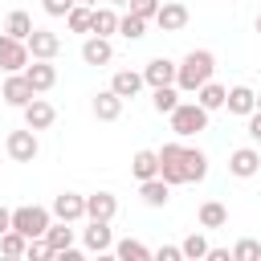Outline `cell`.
Here are the masks:
<instances>
[{
	"label": "cell",
	"mask_w": 261,
	"mask_h": 261,
	"mask_svg": "<svg viewBox=\"0 0 261 261\" xmlns=\"http://www.w3.org/2000/svg\"><path fill=\"white\" fill-rule=\"evenodd\" d=\"M175 69H179V61H171V57H151V61L143 65V77H147L151 90H159V86H175Z\"/></svg>",
	"instance_id": "5bb4252c"
},
{
	"label": "cell",
	"mask_w": 261,
	"mask_h": 261,
	"mask_svg": "<svg viewBox=\"0 0 261 261\" xmlns=\"http://www.w3.org/2000/svg\"><path fill=\"white\" fill-rule=\"evenodd\" d=\"M118 37H126V41H139V37H147V16H139V12H122L118 16Z\"/></svg>",
	"instance_id": "f1b7e54d"
},
{
	"label": "cell",
	"mask_w": 261,
	"mask_h": 261,
	"mask_svg": "<svg viewBox=\"0 0 261 261\" xmlns=\"http://www.w3.org/2000/svg\"><path fill=\"white\" fill-rule=\"evenodd\" d=\"M224 110H228V114H241V118H249V114L257 110V90H253V86H228Z\"/></svg>",
	"instance_id": "ffe728a7"
},
{
	"label": "cell",
	"mask_w": 261,
	"mask_h": 261,
	"mask_svg": "<svg viewBox=\"0 0 261 261\" xmlns=\"http://www.w3.org/2000/svg\"><path fill=\"white\" fill-rule=\"evenodd\" d=\"M130 175H135L139 184L151 179V175H159V151H151V147L135 151V155H130Z\"/></svg>",
	"instance_id": "603a6c76"
},
{
	"label": "cell",
	"mask_w": 261,
	"mask_h": 261,
	"mask_svg": "<svg viewBox=\"0 0 261 261\" xmlns=\"http://www.w3.org/2000/svg\"><path fill=\"white\" fill-rule=\"evenodd\" d=\"M20 114H24V126H33V130H49V126L57 122V110H53V102H45L41 94H37V98H33V102H29Z\"/></svg>",
	"instance_id": "e0dca14e"
},
{
	"label": "cell",
	"mask_w": 261,
	"mask_h": 261,
	"mask_svg": "<svg viewBox=\"0 0 261 261\" xmlns=\"http://www.w3.org/2000/svg\"><path fill=\"white\" fill-rule=\"evenodd\" d=\"M224 98H228V90L220 86V82H204L200 90H196V102L212 114V110H224Z\"/></svg>",
	"instance_id": "4316f807"
},
{
	"label": "cell",
	"mask_w": 261,
	"mask_h": 261,
	"mask_svg": "<svg viewBox=\"0 0 261 261\" xmlns=\"http://www.w3.org/2000/svg\"><path fill=\"white\" fill-rule=\"evenodd\" d=\"M212 73H216V53L192 49V53H184V61L175 69V86H179V94H196L204 82H212Z\"/></svg>",
	"instance_id": "6da1fadb"
},
{
	"label": "cell",
	"mask_w": 261,
	"mask_h": 261,
	"mask_svg": "<svg viewBox=\"0 0 261 261\" xmlns=\"http://www.w3.org/2000/svg\"><path fill=\"white\" fill-rule=\"evenodd\" d=\"M0 98H4L8 106L24 110V106L37 98V90H33V82H29V77H24V69H20V73H8V77H4V90H0Z\"/></svg>",
	"instance_id": "52a82bcc"
},
{
	"label": "cell",
	"mask_w": 261,
	"mask_h": 261,
	"mask_svg": "<svg viewBox=\"0 0 261 261\" xmlns=\"http://www.w3.org/2000/svg\"><path fill=\"white\" fill-rule=\"evenodd\" d=\"M159 4H163V0H130L126 8H130V12H139V16H147V20H155V12H159Z\"/></svg>",
	"instance_id": "d590c367"
},
{
	"label": "cell",
	"mask_w": 261,
	"mask_h": 261,
	"mask_svg": "<svg viewBox=\"0 0 261 261\" xmlns=\"http://www.w3.org/2000/svg\"><path fill=\"white\" fill-rule=\"evenodd\" d=\"M232 261H261V241L241 237V241L232 245Z\"/></svg>",
	"instance_id": "e575fe53"
},
{
	"label": "cell",
	"mask_w": 261,
	"mask_h": 261,
	"mask_svg": "<svg viewBox=\"0 0 261 261\" xmlns=\"http://www.w3.org/2000/svg\"><path fill=\"white\" fill-rule=\"evenodd\" d=\"M122 102H126V98H118V94L106 86V90H98V94H94L90 110H94V118H98V122H114V118H122Z\"/></svg>",
	"instance_id": "2e32d148"
},
{
	"label": "cell",
	"mask_w": 261,
	"mask_h": 261,
	"mask_svg": "<svg viewBox=\"0 0 261 261\" xmlns=\"http://www.w3.org/2000/svg\"><path fill=\"white\" fill-rule=\"evenodd\" d=\"M167 118H171L175 139H196L200 130H208V110H204L200 102H179Z\"/></svg>",
	"instance_id": "7a4b0ae2"
},
{
	"label": "cell",
	"mask_w": 261,
	"mask_h": 261,
	"mask_svg": "<svg viewBox=\"0 0 261 261\" xmlns=\"http://www.w3.org/2000/svg\"><path fill=\"white\" fill-rule=\"evenodd\" d=\"M257 110H261V94H257Z\"/></svg>",
	"instance_id": "f6af8a7d"
},
{
	"label": "cell",
	"mask_w": 261,
	"mask_h": 261,
	"mask_svg": "<svg viewBox=\"0 0 261 261\" xmlns=\"http://www.w3.org/2000/svg\"><path fill=\"white\" fill-rule=\"evenodd\" d=\"M114 257H118V261H151L155 253H151V249H147L143 241L126 237V241H118V245H114Z\"/></svg>",
	"instance_id": "f546056e"
},
{
	"label": "cell",
	"mask_w": 261,
	"mask_h": 261,
	"mask_svg": "<svg viewBox=\"0 0 261 261\" xmlns=\"http://www.w3.org/2000/svg\"><path fill=\"white\" fill-rule=\"evenodd\" d=\"M24 77L33 82V90H37V94H49V90L57 86V65H53V61H37V57H33V61L24 65Z\"/></svg>",
	"instance_id": "d6986e66"
},
{
	"label": "cell",
	"mask_w": 261,
	"mask_h": 261,
	"mask_svg": "<svg viewBox=\"0 0 261 261\" xmlns=\"http://www.w3.org/2000/svg\"><path fill=\"white\" fill-rule=\"evenodd\" d=\"M196 220H200V228H224L228 224V208L220 200H204L200 212H196Z\"/></svg>",
	"instance_id": "484cf974"
},
{
	"label": "cell",
	"mask_w": 261,
	"mask_h": 261,
	"mask_svg": "<svg viewBox=\"0 0 261 261\" xmlns=\"http://www.w3.org/2000/svg\"><path fill=\"white\" fill-rule=\"evenodd\" d=\"M4 151H8V159H12V163H33V159L41 155V143H37V130H33V126H20V130H8V139H4Z\"/></svg>",
	"instance_id": "277c9868"
},
{
	"label": "cell",
	"mask_w": 261,
	"mask_h": 261,
	"mask_svg": "<svg viewBox=\"0 0 261 261\" xmlns=\"http://www.w3.org/2000/svg\"><path fill=\"white\" fill-rule=\"evenodd\" d=\"M179 249H184V261H200V257H208V237L204 232H188L184 241H179Z\"/></svg>",
	"instance_id": "1f68e13d"
},
{
	"label": "cell",
	"mask_w": 261,
	"mask_h": 261,
	"mask_svg": "<svg viewBox=\"0 0 261 261\" xmlns=\"http://www.w3.org/2000/svg\"><path fill=\"white\" fill-rule=\"evenodd\" d=\"M24 249H29V237H24V232L8 228V232L0 237V253H4V257H24Z\"/></svg>",
	"instance_id": "836d02e7"
},
{
	"label": "cell",
	"mask_w": 261,
	"mask_h": 261,
	"mask_svg": "<svg viewBox=\"0 0 261 261\" xmlns=\"http://www.w3.org/2000/svg\"><path fill=\"white\" fill-rule=\"evenodd\" d=\"M77 4H90V8H94V4H98V0H77Z\"/></svg>",
	"instance_id": "7bdbcfd3"
},
{
	"label": "cell",
	"mask_w": 261,
	"mask_h": 261,
	"mask_svg": "<svg viewBox=\"0 0 261 261\" xmlns=\"http://www.w3.org/2000/svg\"><path fill=\"white\" fill-rule=\"evenodd\" d=\"M29 61H33L29 45L16 41V37H8V33H0V69H4V73H20Z\"/></svg>",
	"instance_id": "8992f818"
},
{
	"label": "cell",
	"mask_w": 261,
	"mask_h": 261,
	"mask_svg": "<svg viewBox=\"0 0 261 261\" xmlns=\"http://www.w3.org/2000/svg\"><path fill=\"white\" fill-rule=\"evenodd\" d=\"M257 33H261V12H257Z\"/></svg>",
	"instance_id": "ee69618b"
},
{
	"label": "cell",
	"mask_w": 261,
	"mask_h": 261,
	"mask_svg": "<svg viewBox=\"0 0 261 261\" xmlns=\"http://www.w3.org/2000/svg\"><path fill=\"white\" fill-rule=\"evenodd\" d=\"M90 20H94V8H90V4H73L69 16H65L69 33H90Z\"/></svg>",
	"instance_id": "d6a6232c"
},
{
	"label": "cell",
	"mask_w": 261,
	"mask_h": 261,
	"mask_svg": "<svg viewBox=\"0 0 261 261\" xmlns=\"http://www.w3.org/2000/svg\"><path fill=\"white\" fill-rule=\"evenodd\" d=\"M24 45H29V53H33L37 61H53V57L61 53V37H57L53 29H33Z\"/></svg>",
	"instance_id": "30bf717a"
},
{
	"label": "cell",
	"mask_w": 261,
	"mask_h": 261,
	"mask_svg": "<svg viewBox=\"0 0 261 261\" xmlns=\"http://www.w3.org/2000/svg\"><path fill=\"white\" fill-rule=\"evenodd\" d=\"M188 20H192V12H188V4H179V0H163L159 12H155V24H159L163 33H179V29H188Z\"/></svg>",
	"instance_id": "9c48e42d"
},
{
	"label": "cell",
	"mask_w": 261,
	"mask_h": 261,
	"mask_svg": "<svg viewBox=\"0 0 261 261\" xmlns=\"http://www.w3.org/2000/svg\"><path fill=\"white\" fill-rule=\"evenodd\" d=\"M53 220H69V224L86 220V196L82 192H57L53 196Z\"/></svg>",
	"instance_id": "ba28073f"
},
{
	"label": "cell",
	"mask_w": 261,
	"mask_h": 261,
	"mask_svg": "<svg viewBox=\"0 0 261 261\" xmlns=\"http://www.w3.org/2000/svg\"><path fill=\"white\" fill-rule=\"evenodd\" d=\"M118 216V196L114 192H90L86 196V220H114Z\"/></svg>",
	"instance_id": "ac0fdd59"
},
{
	"label": "cell",
	"mask_w": 261,
	"mask_h": 261,
	"mask_svg": "<svg viewBox=\"0 0 261 261\" xmlns=\"http://www.w3.org/2000/svg\"><path fill=\"white\" fill-rule=\"evenodd\" d=\"M49 224H53V208H41V204H20V208H12V228L24 232L29 241H33V237H45Z\"/></svg>",
	"instance_id": "3957f363"
},
{
	"label": "cell",
	"mask_w": 261,
	"mask_h": 261,
	"mask_svg": "<svg viewBox=\"0 0 261 261\" xmlns=\"http://www.w3.org/2000/svg\"><path fill=\"white\" fill-rule=\"evenodd\" d=\"M257 171H261V151H257V147H237V151L228 155V175L253 179Z\"/></svg>",
	"instance_id": "8fae6325"
},
{
	"label": "cell",
	"mask_w": 261,
	"mask_h": 261,
	"mask_svg": "<svg viewBox=\"0 0 261 261\" xmlns=\"http://www.w3.org/2000/svg\"><path fill=\"white\" fill-rule=\"evenodd\" d=\"M37 24H33V16L24 12V8H12L8 12V20H4V33L8 37H16V41H29V33H33Z\"/></svg>",
	"instance_id": "83f0119b"
},
{
	"label": "cell",
	"mask_w": 261,
	"mask_h": 261,
	"mask_svg": "<svg viewBox=\"0 0 261 261\" xmlns=\"http://www.w3.org/2000/svg\"><path fill=\"white\" fill-rule=\"evenodd\" d=\"M155 261H184V249L179 245H163V249H155Z\"/></svg>",
	"instance_id": "74e56055"
},
{
	"label": "cell",
	"mask_w": 261,
	"mask_h": 261,
	"mask_svg": "<svg viewBox=\"0 0 261 261\" xmlns=\"http://www.w3.org/2000/svg\"><path fill=\"white\" fill-rule=\"evenodd\" d=\"M139 196H143L147 208H167V200H171V184H167L163 175H151V179L139 184Z\"/></svg>",
	"instance_id": "7402d4cb"
},
{
	"label": "cell",
	"mask_w": 261,
	"mask_h": 261,
	"mask_svg": "<svg viewBox=\"0 0 261 261\" xmlns=\"http://www.w3.org/2000/svg\"><path fill=\"white\" fill-rule=\"evenodd\" d=\"M204 261H232V253H228V249H216V245H212V249H208V257H204Z\"/></svg>",
	"instance_id": "ab89813d"
},
{
	"label": "cell",
	"mask_w": 261,
	"mask_h": 261,
	"mask_svg": "<svg viewBox=\"0 0 261 261\" xmlns=\"http://www.w3.org/2000/svg\"><path fill=\"white\" fill-rule=\"evenodd\" d=\"M8 228H12V212H8V208H0V237H4Z\"/></svg>",
	"instance_id": "60d3db41"
},
{
	"label": "cell",
	"mask_w": 261,
	"mask_h": 261,
	"mask_svg": "<svg viewBox=\"0 0 261 261\" xmlns=\"http://www.w3.org/2000/svg\"><path fill=\"white\" fill-rule=\"evenodd\" d=\"M151 106H155V114H171V110L179 106V86H159V90H151Z\"/></svg>",
	"instance_id": "4dcf8cb0"
},
{
	"label": "cell",
	"mask_w": 261,
	"mask_h": 261,
	"mask_svg": "<svg viewBox=\"0 0 261 261\" xmlns=\"http://www.w3.org/2000/svg\"><path fill=\"white\" fill-rule=\"evenodd\" d=\"M73 4H77V0H41V8H45L49 16H69Z\"/></svg>",
	"instance_id": "8d00e7d4"
},
{
	"label": "cell",
	"mask_w": 261,
	"mask_h": 261,
	"mask_svg": "<svg viewBox=\"0 0 261 261\" xmlns=\"http://www.w3.org/2000/svg\"><path fill=\"white\" fill-rule=\"evenodd\" d=\"M106 4H114V8H118V4H130V0H106Z\"/></svg>",
	"instance_id": "b9f144b4"
},
{
	"label": "cell",
	"mask_w": 261,
	"mask_h": 261,
	"mask_svg": "<svg viewBox=\"0 0 261 261\" xmlns=\"http://www.w3.org/2000/svg\"><path fill=\"white\" fill-rule=\"evenodd\" d=\"M82 61H86V65H110V61H114V45H110V37L90 33V37L82 41Z\"/></svg>",
	"instance_id": "9a60e30c"
},
{
	"label": "cell",
	"mask_w": 261,
	"mask_h": 261,
	"mask_svg": "<svg viewBox=\"0 0 261 261\" xmlns=\"http://www.w3.org/2000/svg\"><path fill=\"white\" fill-rule=\"evenodd\" d=\"M184 171H188V184L208 179V155L200 147H184Z\"/></svg>",
	"instance_id": "d4e9b609"
},
{
	"label": "cell",
	"mask_w": 261,
	"mask_h": 261,
	"mask_svg": "<svg viewBox=\"0 0 261 261\" xmlns=\"http://www.w3.org/2000/svg\"><path fill=\"white\" fill-rule=\"evenodd\" d=\"M245 122H249V139H253V143H261V110H253Z\"/></svg>",
	"instance_id": "f35d334b"
},
{
	"label": "cell",
	"mask_w": 261,
	"mask_h": 261,
	"mask_svg": "<svg viewBox=\"0 0 261 261\" xmlns=\"http://www.w3.org/2000/svg\"><path fill=\"white\" fill-rule=\"evenodd\" d=\"M143 86H147L143 69H114V77H110V90H114L118 98H139Z\"/></svg>",
	"instance_id": "44dd1931"
},
{
	"label": "cell",
	"mask_w": 261,
	"mask_h": 261,
	"mask_svg": "<svg viewBox=\"0 0 261 261\" xmlns=\"http://www.w3.org/2000/svg\"><path fill=\"white\" fill-rule=\"evenodd\" d=\"M82 245H86V253H110V249H114L110 220H90V224L82 228Z\"/></svg>",
	"instance_id": "4fadbf2b"
},
{
	"label": "cell",
	"mask_w": 261,
	"mask_h": 261,
	"mask_svg": "<svg viewBox=\"0 0 261 261\" xmlns=\"http://www.w3.org/2000/svg\"><path fill=\"white\" fill-rule=\"evenodd\" d=\"M45 241H49L53 257H65V261H73V257H77V249H73V228H69V220H53V224H49V232H45Z\"/></svg>",
	"instance_id": "7c38bea8"
},
{
	"label": "cell",
	"mask_w": 261,
	"mask_h": 261,
	"mask_svg": "<svg viewBox=\"0 0 261 261\" xmlns=\"http://www.w3.org/2000/svg\"><path fill=\"white\" fill-rule=\"evenodd\" d=\"M90 33H98V37H110V33H118V12H114V4H94Z\"/></svg>",
	"instance_id": "cb8c5ba5"
},
{
	"label": "cell",
	"mask_w": 261,
	"mask_h": 261,
	"mask_svg": "<svg viewBox=\"0 0 261 261\" xmlns=\"http://www.w3.org/2000/svg\"><path fill=\"white\" fill-rule=\"evenodd\" d=\"M159 175H163L171 188L188 184V171H184V143H179V139L159 147Z\"/></svg>",
	"instance_id": "5b68a950"
}]
</instances>
